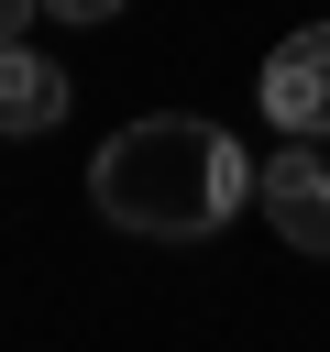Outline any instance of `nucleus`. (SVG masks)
<instances>
[{
    "instance_id": "1",
    "label": "nucleus",
    "mask_w": 330,
    "mask_h": 352,
    "mask_svg": "<svg viewBox=\"0 0 330 352\" xmlns=\"http://www.w3.org/2000/svg\"><path fill=\"white\" fill-rule=\"evenodd\" d=\"M253 198V154L209 121V110H154L121 121L88 154V209L132 242H209L231 209Z\"/></svg>"
},
{
    "instance_id": "2",
    "label": "nucleus",
    "mask_w": 330,
    "mask_h": 352,
    "mask_svg": "<svg viewBox=\"0 0 330 352\" xmlns=\"http://www.w3.org/2000/svg\"><path fill=\"white\" fill-rule=\"evenodd\" d=\"M253 209L275 220V242H286V253H330V154L286 132V143L253 165Z\"/></svg>"
},
{
    "instance_id": "3",
    "label": "nucleus",
    "mask_w": 330,
    "mask_h": 352,
    "mask_svg": "<svg viewBox=\"0 0 330 352\" xmlns=\"http://www.w3.org/2000/svg\"><path fill=\"white\" fill-rule=\"evenodd\" d=\"M253 99L275 110V132H297V143H330V22H297V33L264 55Z\"/></svg>"
},
{
    "instance_id": "4",
    "label": "nucleus",
    "mask_w": 330,
    "mask_h": 352,
    "mask_svg": "<svg viewBox=\"0 0 330 352\" xmlns=\"http://www.w3.org/2000/svg\"><path fill=\"white\" fill-rule=\"evenodd\" d=\"M66 99H77V77H66L55 55L0 44V132H11V143H22V132H55V121H66Z\"/></svg>"
},
{
    "instance_id": "5",
    "label": "nucleus",
    "mask_w": 330,
    "mask_h": 352,
    "mask_svg": "<svg viewBox=\"0 0 330 352\" xmlns=\"http://www.w3.org/2000/svg\"><path fill=\"white\" fill-rule=\"evenodd\" d=\"M44 11H55V22H110L121 0H44Z\"/></svg>"
},
{
    "instance_id": "6",
    "label": "nucleus",
    "mask_w": 330,
    "mask_h": 352,
    "mask_svg": "<svg viewBox=\"0 0 330 352\" xmlns=\"http://www.w3.org/2000/svg\"><path fill=\"white\" fill-rule=\"evenodd\" d=\"M44 0H0V44H22V22H33Z\"/></svg>"
}]
</instances>
